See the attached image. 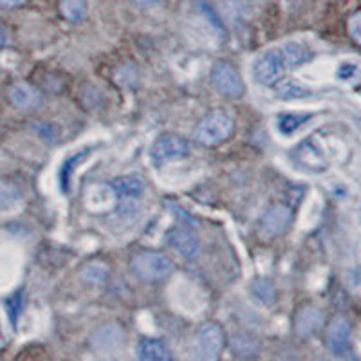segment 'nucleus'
<instances>
[{
	"mask_svg": "<svg viewBox=\"0 0 361 361\" xmlns=\"http://www.w3.org/2000/svg\"><path fill=\"white\" fill-rule=\"evenodd\" d=\"M336 150L338 145H334V135L324 128L300 141L289 152V159L295 169L305 173H325L333 166Z\"/></svg>",
	"mask_w": 361,
	"mask_h": 361,
	"instance_id": "obj_1",
	"label": "nucleus"
},
{
	"mask_svg": "<svg viewBox=\"0 0 361 361\" xmlns=\"http://www.w3.org/2000/svg\"><path fill=\"white\" fill-rule=\"evenodd\" d=\"M291 69L288 58L283 54L282 45L280 47H271L266 53L260 54V58L253 63V78L260 85H275L283 78V74Z\"/></svg>",
	"mask_w": 361,
	"mask_h": 361,
	"instance_id": "obj_2",
	"label": "nucleus"
},
{
	"mask_svg": "<svg viewBox=\"0 0 361 361\" xmlns=\"http://www.w3.org/2000/svg\"><path fill=\"white\" fill-rule=\"evenodd\" d=\"M132 271L134 275L147 282H157L163 280L173 271L172 260L159 251H141L132 260Z\"/></svg>",
	"mask_w": 361,
	"mask_h": 361,
	"instance_id": "obj_3",
	"label": "nucleus"
},
{
	"mask_svg": "<svg viewBox=\"0 0 361 361\" xmlns=\"http://www.w3.org/2000/svg\"><path fill=\"white\" fill-rule=\"evenodd\" d=\"M233 132V119L224 111H212L195 128V140L202 145H215L224 141Z\"/></svg>",
	"mask_w": 361,
	"mask_h": 361,
	"instance_id": "obj_4",
	"label": "nucleus"
},
{
	"mask_svg": "<svg viewBox=\"0 0 361 361\" xmlns=\"http://www.w3.org/2000/svg\"><path fill=\"white\" fill-rule=\"evenodd\" d=\"M186 154H190V143L177 134H163L161 137H157L150 150L154 164L169 163L176 157L186 156Z\"/></svg>",
	"mask_w": 361,
	"mask_h": 361,
	"instance_id": "obj_5",
	"label": "nucleus"
},
{
	"mask_svg": "<svg viewBox=\"0 0 361 361\" xmlns=\"http://www.w3.org/2000/svg\"><path fill=\"white\" fill-rule=\"evenodd\" d=\"M224 349V333L222 327L215 322H208L202 325L197 333V350L199 357L206 361L217 360Z\"/></svg>",
	"mask_w": 361,
	"mask_h": 361,
	"instance_id": "obj_6",
	"label": "nucleus"
},
{
	"mask_svg": "<svg viewBox=\"0 0 361 361\" xmlns=\"http://www.w3.org/2000/svg\"><path fill=\"white\" fill-rule=\"evenodd\" d=\"M350 336H353V325L343 316H336L329 322L327 334H325V343L327 349L333 354H341L349 349Z\"/></svg>",
	"mask_w": 361,
	"mask_h": 361,
	"instance_id": "obj_7",
	"label": "nucleus"
},
{
	"mask_svg": "<svg viewBox=\"0 0 361 361\" xmlns=\"http://www.w3.org/2000/svg\"><path fill=\"white\" fill-rule=\"evenodd\" d=\"M212 82H214L215 89L219 92L226 96H238L243 94L244 90V83L238 76L237 69L231 67L230 63H217V66L212 69Z\"/></svg>",
	"mask_w": 361,
	"mask_h": 361,
	"instance_id": "obj_8",
	"label": "nucleus"
},
{
	"mask_svg": "<svg viewBox=\"0 0 361 361\" xmlns=\"http://www.w3.org/2000/svg\"><path fill=\"white\" fill-rule=\"evenodd\" d=\"M293 219V212L289 206L286 204H275L271 206L264 214L262 221H260V231L264 237H276L282 233L289 226Z\"/></svg>",
	"mask_w": 361,
	"mask_h": 361,
	"instance_id": "obj_9",
	"label": "nucleus"
},
{
	"mask_svg": "<svg viewBox=\"0 0 361 361\" xmlns=\"http://www.w3.org/2000/svg\"><path fill=\"white\" fill-rule=\"evenodd\" d=\"M125 340L123 329L119 327L118 324H107L102 325L99 329H96L92 338H90V343H92V349L99 350V353H109V350H116L121 347Z\"/></svg>",
	"mask_w": 361,
	"mask_h": 361,
	"instance_id": "obj_10",
	"label": "nucleus"
},
{
	"mask_svg": "<svg viewBox=\"0 0 361 361\" xmlns=\"http://www.w3.org/2000/svg\"><path fill=\"white\" fill-rule=\"evenodd\" d=\"M324 324V312L314 305H305L296 312L295 329L300 336H311Z\"/></svg>",
	"mask_w": 361,
	"mask_h": 361,
	"instance_id": "obj_11",
	"label": "nucleus"
},
{
	"mask_svg": "<svg viewBox=\"0 0 361 361\" xmlns=\"http://www.w3.org/2000/svg\"><path fill=\"white\" fill-rule=\"evenodd\" d=\"M111 186L114 188L119 201H132V199L141 197L145 188H147V186H145V180L137 176L118 177V179L112 180Z\"/></svg>",
	"mask_w": 361,
	"mask_h": 361,
	"instance_id": "obj_12",
	"label": "nucleus"
},
{
	"mask_svg": "<svg viewBox=\"0 0 361 361\" xmlns=\"http://www.w3.org/2000/svg\"><path fill=\"white\" fill-rule=\"evenodd\" d=\"M170 243L185 257H195L199 253V238L186 226H179L170 233Z\"/></svg>",
	"mask_w": 361,
	"mask_h": 361,
	"instance_id": "obj_13",
	"label": "nucleus"
},
{
	"mask_svg": "<svg viewBox=\"0 0 361 361\" xmlns=\"http://www.w3.org/2000/svg\"><path fill=\"white\" fill-rule=\"evenodd\" d=\"M9 98H11L15 107L29 111V109L38 107V103H40V92H38L33 85L20 82L15 83V85L11 87V90H9Z\"/></svg>",
	"mask_w": 361,
	"mask_h": 361,
	"instance_id": "obj_14",
	"label": "nucleus"
},
{
	"mask_svg": "<svg viewBox=\"0 0 361 361\" xmlns=\"http://www.w3.org/2000/svg\"><path fill=\"white\" fill-rule=\"evenodd\" d=\"M137 356L143 361H169L172 360L169 345L161 340H152V338H145L137 345Z\"/></svg>",
	"mask_w": 361,
	"mask_h": 361,
	"instance_id": "obj_15",
	"label": "nucleus"
},
{
	"mask_svg": "<svg viewBox=\"0 0 361 361\" xmlns=\"http://www.w3.org/2000/svg\"><path fill=\"white\" fill-rule=\"evenodd\" d=\"M311 118V112H282V114L276 116L273 125H275L276 132H279L280 135H291L295 134L302 125L307 123Z\"/></svg>",
	"mask_w": 361,
	"mask_h": 361,
	"instance_id": "obj_16",
	"label": "nucleus"
},
{
	"mask_svg": "<svg viewBox=\"0 0 361 361\" xmlns=\"http://www.w3.org/2000/svg\"><path fill=\"white\" fill-rule=\"evenodd\" d=\"M282 51L283 54H286V58H288L291 69L309 62L312 58L311 51H309L304 44H298V42H288V44H283Z\"/></svg>",
	"mask_w": 361,
	"mask_h": 361,
	"instance_id": "obj_17",
	"label": "nucleus"
},
{
	"mask_svg": "<svg viewBox=\"0 0 361 361\" xmlns=\"http://www.w3.org/2000/svg\"><path fill=\"white\" fill-rule=\"evenodd\" d=\"M276 94L279 98L283 99H300V98H307L312 92L302 83L295 82V80H288V82H282L279 87H276Z\"/></svg>",
	"mask_w": 361,
	"mask_h": 361,
	"instance_id": "obj_18",
	"label": "nucleus"
},
{
	"mask_svg": "<svg viewBox=\"0 0 361 361\" xmlns=\"http://www.w3.org/2000/svg\"><path fill=\"white\" fill-rule=\"evenodd\" d=\"M251 293H253L255 298L259 300L262 305H271L275 302V286L266 279L255 280L253 286H251Z\"/></svg>",
	"mask_w": 361,
	"mask_h": 361,
	"instance_id": "obj_19",
	"label": "nucleus"
},
{
	"mask_svg": "<svg viewBox=\"0 0 361 361\" xmlns=\"http://www.w3.org/2000/svg\"><path fill=\"white\" fill-rule=\"evenodd\" d=\"M87 9V0H60V11L71 22L83 18Z\"/></svg>",
	"mask_w": 361,
	"mask_h": 361,
	"instance_id": "obj_20",
	"label": "nucleus"
},
{
	"mask_svg": "<svg viewBox=\"0 0 361 361\" xmlns=\"http://www.w3.org/2000/svg\"><path fill=\"white\" fill-rule=\"evenodd\" d=\"M107 266L102 262H90L82 269L83 279L89 280V282H102V280L107 279Z\"/></svg>",
	"mask_w": 361,
	"mask_h": 361,
	"instance_id": "obj_21",
	"label": "nucleus"
},
{
	"mask_svg": "<svg viewBox=\"0 0 361 361\" xmlns=\"http://www.w3.org/2000/svg\"><path fill=\"white\" fill-rule=\"evenodd\" d=\"M231 347H233L235 354H240V356H253V354H257L255 341L251 340V338L244 336V334H240V336H235Z\"/></svg>",
	"mask_w": 361,
	"mask_h": 361,
	"instance_id": "obj_22",
	"label": "nucleus"
},
{
	"mask_svg": "<svg viewBox=\"0 0 361 361\" xmlns=\"http://www.w3.org/2000/svg\"><path fill=\"white\" fill-rule=\"evenodd\" d=\"M18 199H20V193L17 190L13 188V186L0 183V209L11 208L13 204H17Z\"/></svg>",
	"mask_w": 361,
	"mask_h": 361,
	"instance_id": "obj_23",
	"label": "nucleus"
},
{
	"mask_svg": "<svg viewBox=\"0 0 361 361\" xmlns=\"http://www.w3.org/2000/svg\"><path fill=\"white\" fill-rule=\"evenodd\" d=\"M85 154H87V150L85 152L76 154L74 157H69V159L66 161V164H63L62 172H60V185H62L63 192H67V190H69V179H71V172H73L74 164L78 163L80 159H83V156H85Z\"/></svg>",
	"mask_w": 361,
	"mask_h": 361,
	"instance_id": "obj_24",
	"label": "nucleus"
},
{
	"mask_svg": "<svg viewBox=\"0 0 361 361\" xmlns=\"http://www.w3.org/2000/svg\"><path fill=\"white\" fill-rule=\"evenodd\" d=\"M347 29H349V35L357 45H361V11H356L353 17L347 22Z\"/></svg>",
	"mask_w": 361,
	"mask_h": 361,
	"instance_id": "obj_25",
	"label": "nucleus"
},
{
	"mask_svg": "<svg viewBox=\"0 0 361 361\" xmlns=\"http://www.w3.org/2000/svg\"><path fill=\"white\" fill-rule=\"evenodd\" d=\"M25 0H0V6H4V8H15V6L24 4Z\"/></svg>",
	"mask_w": 361,
	"mask_h": 361,
	"instance_id": "obj_26",
	"label": "nucleus"
},
{
	"mask_svg": "<svg viewBox=\"0 0 361 361\" xmlns=\"http://www.w3.org/2000/svg\"><path fill=\"white\" fill-rule=\"evenodd\" d=\"M161 0H135V4L137 6H154V4H159Z\"/></svg>",
	"mask_w": 361,
	"mask_h": 361,
	"instance_id": "obj_27",
	"label": "nucleus"
},
{
	"mask_svg": "<svg viewBox=\"0 0 361 361\" xmlns=\"http://www.w3.org/2000/svg\"><path fill=\"white\" fill-rule=\"evenodd\" d=\"M6 44V31H4V25L0 24V47Z\"/></svg>",
	"mask_w": 361,
	"mask_h": 361,
	"instance_id": "obj_28",
	"label": "nucleus"
},
{
	"mask_svg": "<svg viewBox=\"0 0 361 361\" xmlns=\"http://www.w3.org/2000/svg\"><path fill=\"white\" fill-rule=\"evenodd\" d=\"M360 221H361V206H360Z\"/></svg>",
	"mask_w": 361,
	"mask_h": 361,
	"instance_id": "obj_29",
	"label": "nucleus"
}]
</instances>
